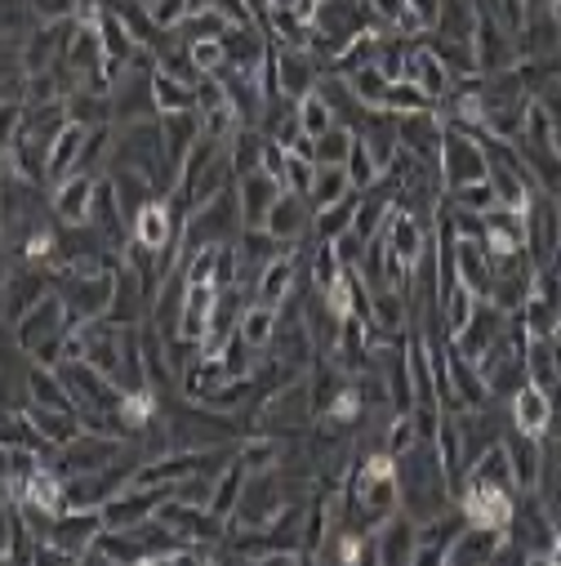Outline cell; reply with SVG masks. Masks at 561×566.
Wrapping results in <instances>:
<instances>
[{"instance_id": "cell-26", "label": "cell", "mask_w": 561, "mask_h": 566, "mask_svg": "<svg viewBox=\"0 0 561 566\" xmlns=\"http://www.w3.org/2000/svg\"><path fill=\"white\" fill-rule=\"evenodd\" d=\"M214 300H219V291L214 286H192L188 281V291H183V313H179V335L174 339H183V344H205V335H210V317H214Z\"/></svg>"}, {"instance_id": "cell-24", "label": "cell", "mask_w": 561, "mask_h": 566, "mask_svg": "<svg viewBox=\"0 0 561 566\" xmlns=\"http://www.w3.org/2000/svg\"><path fill=\"white\" fill-rule=\"evenodd\" d=\"M370 539H374V562H414L419 522L396 509L392 517H383V522L370 531Z\"/></svg>"}, {"instance_id": "cell-23", "label": "cell", "mask_w": 561, "mask_h": 566, "mask_svg": "<svg viewBox=\"0 0 561 566\" xmlns=\"http://www.w3.org/2000/svg\"><path fill=\"white\" fill-rule=\"evenodd\" d=\"M286 192V184L272 179L267 170H254V175H241L236 179V201H241V223L245 228H263L267 223V210L276 206V197Z\"/></svg>"}, {"instance_id": "cell-13", "label": "cell", "mask_w": 561, "mask_h": 566, "mask_svg": "<svg viewBox=\"0 0 561 566\" xmlns=\"http://www.w3.org/2000/svg\"><path fill=\"white\" fill-rule=\"evenodd\" d=\"M401 81H414L419 90H424L433 103L455 85V76H451V67H446V59L437 54V45L433 41H424V36H414V41H405V59H401Z\"/></svg>"}, {"instance_id": "cell-50", "label": "cell", "mask_w": 561, "mask_h": 566, "mask_svg": "<svg viewBox=\"0 0 561 566\" xmlns=\"http://www.w3.org/2000/svg\"><path fill=\"white\" fill-rule=\"evenodd\" d=\"M144 6H148L152 23H157L161 32H179L183 19H188V0H144Z\"/></svg>"}, {"instance_id": "cell-37", "label": "cell", "mask_w": 561, "mask_h": 566, "mask_svg": "<svg viewBox=\"0 0 561 566\" xmlns=\"http://www.w3.org/2000/svg\"><path fill=\"white\" fill-rule=\"evenodd\" d=\"M152 103H157V116L192 112L197 107V85H188L179 76H166V72H152Z\"/></svg>"}, {"instance_id": "cell-56", "label": "cell", "mask_w": 561, "mask_h": 566, "mask_svg": "<svg viewBox=\"0 0 561 566\" xmlns=\"http://www.w3.org/2000/svg\"><path fill=\"white\" fill-rule=\"evenodd\" d=\"M552 366H557V379H561V339L552 335Z\"/></svg>"}, {"instance_id": "cell-3", "label": "cell", "mask_w": 561, "mask_h": 566, "mask_svg": "<svg viewBox=\"0 0 561 566\" xmlns=\"http://www.w3.org/2000/svg\"><path fill=\"white\" fill-rule=\"evenodd\" d=\"M241 201H236V184L214 192L210 201L192 206L188 219H183V237H179V250H201V245H232L241 237Z\"/></svg>"}, {"instance_id": "cell-20", "label": "cell", "mask_w": 561, "mask_h": 566, "mask_svg": "<svg viewBox=\"0 0 561 566\" xmlns=\"http://www.w3.org/2000/svg\"><path fill=\"white\" fill-rule=\"evenodd\" d=\"M54 286H50V276L36 272V268H14L6 276V286H0V313H6V326H14L36 300H45Z\"/></svg>"}, {"instance_id": "cell-14", "label": "cell", "mask_w": 561, "mask_h": 566, "mask_svg": "<svg viewBox=\"0 0 561 566\" xmlns=\"http://www.w3.org/2000/svg\"><path fill=\"white\" fill-rule=\"evenodd\" d=\"M455 509L464 513V522H477V526H512V513H517V491H504V486H477V482H464L459 495H455Z\"/></svg>"}, {"instance_id": "cell-59", "label": "cell", "mask_w": 561, "mask_h": 566, "mask_svg": "<svg viewBox=\"0 0 561 566\" xmlns=\"http://www.w3.org/2000/svg\"><path fill=\"white\" fill-rule=\"evenodd\" d=\"M548 513H552V522H557V531H561V500H557V504H552Z\"/></svg>"}, {"instance_id": "cell-52", "label": "cell", "mask_w": 561, "mask_h": 566, "mask_svg": "<svg viewBox=\"0 0 561 566\" xmlns=\"http://www.w3.org/2000/svg\"><path fill=\"white\" fill-rule=\"evenodd\" d=\"M23 116H28L23 98H0V153L14 144V134L23 129Z\"/></svg>"}, {"instance_id": "cell-53", "label": "cell", "mask_w": 561, "mask_h": 566, "mask_svg": "<svg viewBox=\"0 0 561 566\" xmlns=\"http://www.w3.org/2000/svg\"><path fill=\"white\" fill-rule=\"evenodd\" d=\"M313 179H317V161H308V157H295V153H286V188H290V192H299V197H308Z\"/></svg>"}, {"instance_id": "cell-49", "label": "cell", "mask_w": 561, "mask_h": 566, "mask_svg": "<svg viewBox=\"0 0 561 566\" xmlns=\"http://www.w3.org/2000/svg\"><path fill=\"white\" fill-rule=\"evenodd\" d=\"M455 206H464V210H473V214H486V210H495L499 201H495V188H490V179H481V184H468V188H459V192H446Z\"/></svg>"}, {"instance_id": "cell-42", "label": "cell", "mask_w": 561, "mask_h": 566, "mask_svg": "<svg viewBox=\"0 0 561 566\" xmlns=\"http://www.w3.org/2000/svg\"><path fill=\"white\" fill-rule=\"evenodd\" d=\"M526 375L534 384H557V366H552V335H526Z\"/></svg>"}, {"instance_id": "cell-43", "label": "cell", "mask_w": 561, "mask_h": 566, "mask_svg": "<svg viewBox=\"0 0 561 566\" xmlns=\"http://www.w3.org/2000/svg\"><path fill=\"white\" fill-rule=\"evenodd\" d=\"M414 442H419V423H414V410H392L388 429H383V451L396 460V455H405Z\"/></svg>"}, {"instance_id": "cell-57", "label": "cell", "mask_w": 561, "mask_h": 566, "mask_svg": "<svg viewBox=\"0 0 561 566\" xmlns=\"http://www.w3.org/2000/svg\"><path fill=\"white\" fill-rule=\"evenodd\" d=\"M534 10H552V0H526V14H534Z\"/></svg>"}, {"instance_id": "cell-32", "label": "cell", "mask_w": 561, "mask_h": 566, "mask_svg": "<svg viewBox=\"0 0 561 566\" xmlns=\"http://www.w3.org/2000/svg\"><path fill=\"white\" fill-rule=\"evenodd\" d=\"M85 134H89V125H81V120H67V125L59 129V138L50 144V170H45V184H63V179L76 170L81 148H85Z\"/></svg>"}, {"instance_id": "cell-4", "label": "cell", "mask_w": 561, "mask_h": 566, "mask_svg": "<svg viewBox=\"0 0 561 566\" xmlns=\"http://www.w3.org/2000/svg\"><path fill=\"white\" fill-rule=\"evenodd\" d=\"M490 179V161H486V144L477 129H459L446 125L442 134V153H437V184L442 192H459L468 184Z\"/></svg>"}, {"instance_id": "cell-22", "label": "cell", "mask_w": 561, "mask_h": 566, "mask_svg": "<svg viewBox=\"0 0 561 566\" xmlns=\"http://www.w3.org/2000/svg\"><path fill=\"white\" fill-rule=\"evenodd\" d=\"M508 326H512V313H504L495 300H477V313H473V322L455 335V344H459V353H468V357L477 361Z\"/></svg>"}, {"instance_id": "cell-7", "label": "cell", "mask_w": 561, "mask_h": 566, "mask_svg": "<svg viewBox=\"0 0 561 566\" xmlns=\"http://www.w3.org/2000/svg\"><path fill=\"white\" fill-rule=\"evenodd\" d=\"M267 72H272V90L280 94V98H290V103H299L304 94H313L317 90V81L330 72L308 45H272V54H267Z\"/></svg>"}, {"instance_id": "cell-2", "label": "cell", "mask_w": 561, "mask_h": 566, "mask_svg": "<svg viewBox=\"0 0 561 566\" xmlns=\"http://www.w3.org/2000/svg\"><path fill=\"white\" fill-rule=\"evenodd\" d=\"M76 326V317L67 313L63 295L50 291L45 300H36L19 322H14V335H19V348L32 357V361H45V366H59L63 361V344H67V331Z\"/></svg>"}, {"instance_id": "cell-51", "label": "cell", "mask_w": 561, "mask_h": 566, "mask_svg": "<svg viewBox=\"0 0 561 566\" xmlns=\"http://www.w3.org/2000/svg\"><path fill=\"white\" fill-rule=\"evenodd\" d=\"M339 272H343V263H339L335 245H330V241H321V245H317V254H313V281H317V291L335 286Z\"/></svg>"}, {"instance_id": "cell-55", "label": "cell", "mask_w": 561, "mask_h": 566, "mask_svg": "<svg viewBox=\"0 0 561 566\" xmlns=\"http://www.w3.org/2000/svg\"><path fill=\"white\" fill-rule=\"evenodd\" d=\"M32 14L41 23H59V19H72L76 14V0H28Z\"/></svg>"}, {"instance_id": "cell-47", "label": "cell", "mask_w": 561, "mask_h": 566, "mask_svg": "<svg viewBox=\"0 0 561 566\" xmlns=\"http://www.w3.org/2000/svg\"><path fill=\"white\" fill-rule=\"evenodd\" d=\"M348 179H352V188H357V192H366V188H374V184L383 179L379 161L370 157V148L361 144V138H357V144H352V153H348Z\"/></svg>"}, {"instance_id": "cell-38", "label": "cell", "mask_w": 561, "mask_h": 566, "mask_svg": "<svg viewBox=\"0 0 561 566\" xmlns=\"http://www.w3.org/2000/svg\"><path fill=\"white\" fill-rule=\"evenodd\" d=\"M437 313H442V335H446V339H455V335L473 322V313H477V295H473L468 286H451Z\"/></svg>"}, {"instance_id": "cell-36", "label": "cell", "mask_w": 561, "mask_h": 566, "mask_svg": "<svg viewBox=\"0 0 561 566\" xmlns=\"http://www.w3.org/2000/svg\"><path fill=\"white\" fill-rule=\"evenodd\" d=\"M348 192H357L352 179H348V166H317V179H313V188H308V206H313V214H317V210L343 201Z\"/></svg>"}, {"instance_id": "cell-12", "label": "cell", "mask_w": 561, "mask_h": 566, "mask_svg": "<svg viewBox=\"0 0 561 566\" xmlns=\"http://www.w3.org/2000/svg\"><path fill=\"white\" fill-rule=\"evenodd\" d=\"M442 134H446V120L437 116V107H419V112H401L396 116L401 153H410L414 161H424L433 170H437V153H442Z\"/></svg>"}, {"instance_id": "cell-10", "label": "cell", "mask_w": 561, "mask_h": 566, "mask_svg": "<svg viewBox=\"0 0 561 566\" xmlns=\"http://www.w3.org/2000/svg\"><path fill=\"white\" fill-rule=\"evenodd\" d=\"M526 219V254L534 259L539 272H552L557 254H561V201L552 192H534L530 206L521 210Z\"/></svg>"}, {"instance_id": "cell-54", "label": "cell", "mask_w": 561, "mask_h": 566, "mask_svg": "<svg viewBox=\"0 0 561 566\" xmlns=\"http://www.w3.org/2000/svg\"><path fill=\"white\" fill-rule=\"evenodd\" d=\"M442 6H446V0H405V10L419 19V28H424L428 36H433L437 23H442Z\"/></svg>"}, {"instance_id": "cell-58", "label": "cell", "mask_w": 561, "mask_h": 566, "mask_svg": "<svg viewBox=\"0 0 561 566\" xmlns=\"http://www.w3.org/2000/svg\"><path fill=\"white\" fill-rule=\"evenodd\" d=\"M267 6H272V10H290L295 0H267ZM272 10H267V14H272Z\"/></svg>"}, {"instance_id": "cell-16", "label": "cell", "mask_w": 561, "mask_h": 566, "mask_svg": "<svg viewBox=\"0 0 561 566\" xmlns=\"http://www.w3.org/2000/svg\"><path fill=\"white\" fill-rule=\"evenodd\" d=\"M98 531H103V509H63V513H54L45 539L59 544L72 562H85V553H89Z\"/></svg>"}, {"instance_id": "cell-34", "label": "cell", "mask_w": 561, "mask_h": 566, "mask_svg": "<svg viewBox=\"0 0 561 566\" xmlns=\"http://www.w3.org/2000/svg\"><path fill=\"white\" fill-rule=\"evenodd\" d=\"M263 148H267V134L258 125H241L232 138H227V161H232V175H254L263 170Z\"/></svg>"}, {"instance_id": "cell-25", "label": "cell", "mask_w": 561, "mask_h": 566, "mask_svg": "<svg viewBox=\"0 0 561 566\" xmlns=\"http://www.w3.org/2000/svg\"><path fill=\"white\" fill-rule=\"evenodd\" d=\"M504 526H477V522H464L459 526V535L451 539V548H446V562H455V566H477V562H495V553H499V544H504Z\"/></svg>"}, {"instance_id": "cell-11", "label": "cell", "mask_w": 561, "mask_h": 566, "mask_svg": "<svg viewBox=\"0 0 561 566\" xmlns=\"http://www.w3.org/2000/svg\"><path fill=\"white\" fill-rule=\"evenodd\" d=\"M107 103H112V125H129V120L157 116V103H152V67L125 63V67L112 76Z\"/></svg>"}, {"instance_id": "cell-30", "label": "cell", "mask_w": 561, "mask_h": 566, "mask_svg": "<svg viewBox=\"0 0 561 566\" xmlns=\"http://www.w3.org/2000/svg\"><path fill=\"white\" fill-rule=\"evenodd\" d=\"M107 184H112V192H116V206H120V214L134 223V214L144 210L152 197H157V184L144 175V170H129V166H116V170H107Z\"/></svg>"}, {"instance_id": "cell-29", "label": "cell", "mask_w": 561, "mask_h": 566, "mask_svg": "<svg viewBox=\"0 0 561 566\" xmlns=\"http://www.w3.org/2000/svg\"><path fill=\"white\" fill-rule=\"evenodd\" d=\"M504 447H508V460H512V478H517V491H534L539 482V460H543V438H530V433H517L508 423L504 433Z\"/></svg>"}, {"instance_id": "cell-9", "label": "cell", "mask_w": 561, "mask_h": 566, "mask_svg": "<svg viewBox=\"0 0 561 566\" xmlns=\"http://www.w3.org/2000/svg\"><path fill=\"white\" fill-rule=\"evenodd\" d=\"M134 442L125 438H112V433H94V429H81L67 447H59L50 455V464L63 473V478H76V473H98V469H112L116 460H125Z\"/></svg>"}, {"instance_id": "cell-6", "label": "cell", "mask_w": 561, "mask_h": 566, "mask_svg": "<svg viewBox=\"0 0 561 566\" xmlns=\"http://www.w3.org/2000/svg\"><path fill=\"white\" fill-rule=\"evenodd\" d=\"M286 504L290 500H286V491H280L276 469L245 473V486H241V500H236V509L227 517V531H267Z\"/></svg>"}, {"instance_id": "cell-48", "label": "cell", "mask_w": 561, "mask_h": 566, "mask_svg": "<svg viewBox=\"0 0 561 566\" xmlns=\"http://www.w3.org/2000/svg\"><path fill=\"white\" fill-rule=\"evenodd\" d=\"M188 50H192V67H197L201 76H214V72H223V67H227L223 36H201V41H188Z\"/></svg>"}, {"instance_id": "cell-31", "label": "cell", "mask_w": 561, "mask_h": 566, "mask_svg": "<svg viewBox=\"0 0 561 566\" xmlns=\"http://www.w3.org/2000/svg\"><path fill=\"white\" fill-rule=\"evenodd\" d=\"M481 241H486L490 254H517V250H526V219H521L517 210L495 206V210H486V232H481Z\"/></svg>"}, {"instance_id": "cell-21", "label": "cell", "mask_w": 561, "mask_h": 566, "mask_svg": "<svg viewBox=\"0 0 561 566\" xmlns=\"http://www.w3.org/2000/svg\"><path fill=\"white\" fill-rule=\"evenodd\" d=\"M455 272H459V286H468L477 300H490V291H495V263H490L486 241L455 237Z\"/></svg>"}, {"instance_id": "cell-60", "label": "cell", "mask_w": 561, "mask_h": 566, "mask_svg": "<svg viewBox=\"0 0 561 566\" xmlns=\"http://www.w3.org/2000/svg\"><path fill=\"white\" fill-rule=\"evenodd\" d=\"M552 144H557V157H561V125H557V134H552Z\"/></svg>"}, {"instance_id": "cell-46", "label": "cell", "mask_w": 561, "mask_h": 566, "mask_svg": "<svg viewBox=\"0 0 561 566\" xmlns=\"http://www.w3.org/2000/svg\"><path fill=\"white\" fill-rule=\"evenodd\" d=\"M36 23H41V19L32 14L28 0H0V36H14V41H23V36H28Z\"/></svg>"}, {"instance_id": "cell-27", "label": "cell", "mask_w": 561, "mask_h": 566, "mask_svg": "<svg viewBox=\"0 0 561 566\" xmlns=\"http://www.w3.org/2000/svg\"><path fill=\"white\" fill-rule=\"evenodd\" d=\"M94 188H98V179H94V175H67L63 184H54V201H50V206H54L59 223H67V228L89 223Z\"/></svg>"}, {"instance_id": "cell-28", "label": "cell", "mask_w": 561, "mask_h": 566, "mask_svg": "<svg viewBox=\"0 0 561 566\" xmlns=\"http://www.w3.org/2000/svg\"><path fill=\"white\" fill-rule=\"evenodd\" d=\"M23 415L32 419V429H36L54 451L67 447V442L85 429V423H81V410H59V406H36V401H28Z\"/></svg>"}, {"instance_id": "cell-18", "label": "cell", "mask_w": 561, "mask_h": 566, "mask_svg": "<svg viewBox=\"0 0 561 566\" xmlns=\"http://www.w3.org/2000/svg\"><path fill=\"white\" fill-rule=\"evenodd\" d=\"M508 423L517 433H530V438H543L548 423H552V397L543 384L526 379L512 397H508Z\"/></svg>"}, {"instance_id": "cell-19", "label": "cell", "mask_w": 561, "mask_h": 566, "mask_svg": "<svg viewBox=\"0 0 561 566\" xmlns=\"http://www.w3.org/2000/svg\"><path fill=\"white\" fill-rule=\"evenodd\" d=\"M263 232H272L280 245H299L313 232V206H308V197H299V192L286 188V192L276 197V206L267 210Z\"/></svg>"}, {"instance_id": "cell-15", "label": "cell", "mask_w": 561, "mask_h": 566, "mask_svg": "<svg viewBox=\"0 0 561 566\" xmlns=\"http://www.w3.org/2000/svg\"><path fill=\"white\" fill-rule=\"evenodd\" d=\"M473 63H477V76H495V72L517 67V63H521L517 36L504 32L495 19L477 14V28H473Z\"/></svg>"}, {"instance_id": "cell-35", "label": "cell", "mask_w": 561, "mask_h": 566, "mask_svg": "<svg viewBox=\"0 0 561 566\" xmlns=\"http://www.w3.org/2000/svg\"><path fill=\"white\" fill-rule=\"evenodd\" d=\"M241 486H245V464H241L236 451H232V460L219 469V478H214V495H210V513H214L219 522L232 517V509H236V500H241Z\"/></svg>"}, {"instance_id": "cell-8", "label": "cell", "mask_w": 561, "mask_h": 566, "mask_svg": "<svg viewBox=\"0 0 561 566\" xmlns=\"http://www.w3.org/2000/svg\"><path fill=\"white\" fill-rule=\"evenodd\" d=\"M59 276V295L67 304V313L76 322H98L112 313V300H116V268L107 272H54Z\"/></svg>"}, {"instance_id": "cell-40", "label": "cell", "mask_w": 561, "mask_h": 566, "mask_svg": "<svg viewBox=\"0 0 561 566\" xmlns=\"http://www.w3.org/2000/svg\"><path fill=\"white\" fill-rule=\"evenodd\" d=\"M357 197H361V192H348L343 201L317 210V214H313V232H317L321 241H335L339 232H348V228H352V214H357Z\"/></svg>"}, {"instance_id": "cell-5", "label": "cell", "mask_w": 561, "mask_h": 566, "mask_svg": "<svg viewBox=\"0 0 561 566\" xmlns=\"http://www.w3.org/2000/svg\"><path fill=\"white\" fill-rule=\"evenodd\" d=\"M313 419H317V415H313V388H308V379L299 375V379H290V384H280V388H272V392L258 397L254 429L280 438V433H304Z\"/></svg>"}, {"instance_id": "cell-33", "label": "cell", "mask_w": 561, "mask_h": 566, "mask_svg": "<svg viewBox=\"0 0 561 566\" xmlns=\"http://www.w3.org/2000/svg\"><path fill=\"white\" fill-rule=\"evenodd\" d=\"M276 322H280V308H272V304H263V300H250V304L241 308V317H236V335H241L254 353H267L272 339H276Z\"/></svg>"}, {"instance_id": "cell-44", "label": "cell", "mask_w": 561, "mask_h": 566, "mask_svg": "<svg viewBox=\"0 0 561 566\" xmlns=\"http://www.w3.org/2000/svg\"><path fill=\"white\" fill-rule=\"evenodd\" d=\"M343 81L352 85V94H357V98H361L366 107H379V103H383V90H388V81H392V76H383V72L374 67V63H366V67L348 72Z\"/></svg>"}, {"instance_id": "cell-1", "label": "cell", "mask_w": 561, "mask_h": 566, "mask_svg": "<svg viewBox=\"0 0 561 566\" xmlns=\"http://www.w3.org/2000/svg\"><path fill=\"white\" fill-rule=\"evenodd\" d=\"M396 495H401V513L414 522H428L455 509V486L433 442L419 438L405 455H396Z\"/></svg>"}, {"instance_id": "cell-45", "label": "cell", "mask_w": 561, "mask_h": 566, "mask_svg": "<svg viewBox=\"0 0 561 566\" xmlns=\"http://www.w3.org/2000/svg\"><path fill=\"white\" fill-rule=\"evenodd\" d=\"M295 112H299V125H304V134H326L330 125H335V112H330V103L321 98V90H313V94H304L299 103H295Z\"/></svg>"}, {"instance_id": "cell-41", "label": "cell", "mask_w": 561, "mask_h": 566, "mask_svg": "<svg viewBox=\"0 0 561 566\" xmlns=\"http://www.w3.org/2000/svg\"><path fill=\"white\" fill-rule=\"evenodd\" d=\"M419 107H433V98L419 90L414 81H388V90H383V103H379V112H392V116H401V112H419Z\"/></svg>"}, {"instance_id": "cell-39", "label": "cell", "mask_w": 561, "mask_h": 566, "mask_svg": "<svg viewBox=\"0 0 561 566\" xmlns=\"http://www.w3.org/2000/svg\"><path fill=\"white\" fill-rule=\"evenodd\" d=\"M357 144V134L348 125H330L326 134L313 138V161L317 166H348V153Z\"/></svg>"}, {"instance_id": "cell-17", "label": "cell", "mask_w": 561, "mask_h": 566, "mask_svg": "<svg viewBox=\"0 0 561 566\" xmlns=\"http://www.w3.org/2000/svg\"><path fill=\"white\" fill-rule=\"evenodd\" d=\"M295 295H299V245L295 250H280L276 259H267L263 272H258V281H254V300H263L272 308H280V304L295 300Z\"/></svg>"}]
</instances>
